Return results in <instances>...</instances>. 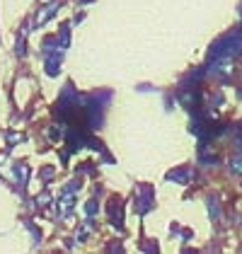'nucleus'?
<instances>
[{
  "label": "nucleus",
  "mask_w": 242,
  "mask_h": 254,
  "mask_svg": "<svg viewBox=\"0 0 242 254\" xmlns=\"http://www.w3.org/2000/svg\"><path fill=\"white\" fill-rule=\"evenodd\" d=\"M240 54H242V37H230V39L221 41L218 49L213 51V56H218V59H235Z\"/></svg>",
  "instance_id": "obj_1"
},
{
  "label": "nucleus",
  "mask_w": 242,
  "mask_h": 254,
  "mask_svg": "<svg viewBox=\"0 0 242 254\" xmlns=\"http://www.w3.org/2000/svg\"><path fill=\"white\" fill-rule=\"evenodd\" d=\"M73 206H75V196H73V191H65V194L60 196V211L68 213Z\"/></svg>",
  "instance_id": "obj_2"
},
{
  "label": "nucleus",
  "mask_w": 242,
  "mask_h": 254,
  "mask_svg": "<svg viewBox=\"0 0 242 254\" xmlns=\"http://www.w3.org/2000/svg\"><path fill=\"white\" fill-rule=\"evenodd\" d=\"M230 167H233V172H238V175H242V155H235V157H233Z\"/></svg>",
  "instance_id": "obj_3"
}]
</instances>
